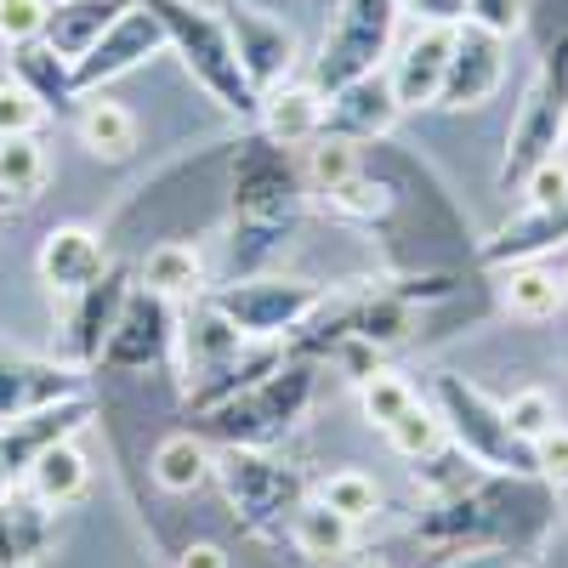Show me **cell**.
Masks as SVG:
<instances>
[{"mask_svg":"<svg viewBox=\"0 0 568 568\" xmlns=\"http://www.w3.org/2000/svg\"><path fill=\"white\" fill-rule=\"evenodd\" d=\"M546 524V495L529 489V478H471L466 489L444 495V500H426V511L415 517V540L433 546L438 557L444 551H489V546H506L517 551L524 540H535Z\"/></svg>","mask_w":568,"mask_h":568,"instance_id":"cell-1","label":"cell"},{"mask_svg":"<svg viewBox=\"0 0 568 568\" xmlns=\"http://www.w3.org/2000/svg\"><path fill=\"white\" fill-rule=\"evenodd\" d=\"M131 7H142L165 29V45H176V58L187 63V74H194L227 114H245V120L262 114L256 85L245 80L240 58H233V40H227L222 12L200 7V0H131Z\"/></svg>","mask_w":568,"mask_h":568,"instance_id":"cell-2","label":"cell"},{"mask_svg":"<svg viewBox=\"0 0 568 568\" xmlns=\"http://www.w3.org/2000/svg\"><path fill=\"white\" fill-rule=\"evenodd\" d=\"M568 136V34L540 58L529 91H524V109L511 120V136H506V160H500V187H517L535 165L557 160Z\"/></svg>","mask_w":568,"mask_h":568,"instance_id":"cell-3","label":"cell"},{"mask_svg":"<svg viewBox=\"0 0 568 568\" xmlns=\"http://www.w3.org/2000/svg\"><path fill=\"white\" fill-rule=\"evenodd\" d=\"M438 415H444V433L460 455H471L484 471H506V478H540L535 471V444H524L506 426V409L489 404L478 387H466L460 375H438Z\"/></svg>","mask_w":568,"mask_h":568,"instance_id":"cell-4","label":"cell"},{"mask_svg":"<svg viewBox=\"0 0 568 568\" xmlns=\"http://www.w3.org/2000/svg\"><path fill=\"white\" fill-rule=\"evenodd\" d=\"M307 398H313V369L307 364H278L256 387L205 409V420H211L216 438H227V449H262L307 409Z\"/></svg>","mask_w":568,"mask_h":568,"instance_id":"cell-5","label":"cell"},{"mask_svg":"<svg viewBox=\"0 0 568 568\" xmlns=\"http://www.w3.org/2000/svg\"><path fill=\"white\" fill-rule=\"evenodd\" d=\"M393 18H398V0H342L336 29H329L318 52V74H313L324 98L364 74H382V58L393 45Z\"/></svg>","mask_w":568,"mask_h":568,"instance_id":"cell-6","label":"cell"},{"mask_svg":"<svg viewBox=\"0 0 568 568\" xmlns=\"http://www.w3.org/2000/svg\"><path fill=\"white\" fill-rule=\"evenodd\" d=\"M211 302L245 342H273L284 329H302L324 307V291L307 278H240L227 291H216Z\"/></svg>","mask_w":568,"mask_h":568,"instance_id":"cell-7","label":"cell"},{"mask_svg":"<svg viewBox=\"0 0 568 568\" xmlns=\"http://www.w3.org/2000/svg\"><path fill=\"white\" fill-rule=\"evenodd\" d=\"M222 484H227V500L240 506V517L256 535L278 529L284 511L302 506V478H296V471H284L278 460H267L262 449H227Z\"/></svg>","mask_w":568,"mask_h":568,"instance_id":"cell-8","label":"cell"},{"mask_svg":"<svg viewBox=\"0 0 568 568\" xmlns=\"http://www.w3.org/2000/svg\"><path fill=\"white\" fill-rule=\"evenodd\" d=\"M222 23H227L233 58H240L245 80L256 85V98H267L273 85L291 80V63H296V34H291V23H278L267 7H251V0H233V7H222Z\"/></svg>","mask_w":568,"mask_h":568,"instance_id":"cell-9","label":"cell"},{"mask_svg":"<svg viewBox=\"0 0 568 568\" xmlns=\"http://www.w3.org/2000/svg\"><path fill=\"white\" fill-rule=\"evenodd\" d=\"M176 342V313L165 296L154 291H142V284H131V296L109 329V342H103V364L109 369H149L171 353Z\"/></svg>","mask_w":568,"mask_h":568,"instance_id":"cell-10","label":"cell"},{"mask_svg":"<svg viewBox=\"0 0 568 568\" xmlns=\"http://www.w3.org/2000/svg\"><path fill=\"white\" fill-rule=\"evenodd\" d=\"M291 194H296V171L284 160L278 142H245L240 165H233V211L240 222H278L291 216Z\"/></svg>","mask_w":568,"mask_h":568,"instance_id":"cell-11","label":"cell"},{"mask_svg":"<svg viewBox=\"0 0 568 568\" xmlns=\"http://www.w3.org/2000/svg\"><path fill=\"white\" fill-rule=\"evenodd\" d=\"M160 45H165V29L142 12V7H125V12L114 18V29L74 63V91H80V98H85V91H103L109 80L131 74L142 58H154Z\"/></svg>","mask_w":568,"mask_h":568,"instance_id":"cell-12","label":"cell"},{"mask_svg":"<svg viewBox=\"0 0 568 568\" xmlns=\"http://www.w3.org/2000/svg\"><path fill=\"white\" fill-rule=\"evenodd\" d=\"M500 74H506V40L460 23V29H455V52H449V74H444V91H438L433 109L460 114V109L489 103L495 85H500Z\"/></svg>","mask_w":568,"mask_h":568,"instance_id":"cell-13","label":"cell"},{"mask_svg":"<svg viewBox=\"0 0 568 568\" xmlns=\"http://www.w3.org/2000/svg\"><path fill=\"white\" fill-rule=\"evenodd\" d=\"M398 98H393V80L387 74H364L342 91L324 98V131L318 136H342V142H375L398 125Z\"/></svg>","mask_w":568,"mask_h":568,"instance_id":"cell-14","label":"cell"},{"mask_svg":"<svg viewBox=\"0 0 568 568\" xmlns=\"http://www.w3.org/2000/svg\"><path fill=\"white\" fill-rule=\"evenodd\" d=\"M449 52H455V29H438V23H420L409 34V45L393 63V98L398 109H433L438 91H444V74H449Z\"/></svg>","mask_w":568,"mask_h":568,"instance_id":"cell-15","label":"cell"},{"mask_svg":"<svg viewBox=\"0 0 568 568\" xmlns=\"http://www.w3.org/2000/svg\"><path fill=\"white\" fill-rule=\"evenodd\" d=\"M34 267H40V278L52 284L58 296H80L91 278H103V273H109V256H103V240H98L91 227L63 222V227L45 233V245H40Z\"/></svg>","mask_w":568,"mask_h":568,"instance_id":"cell-16","label":"cell"},{"mask_svg":"<svg viewBox=\"0 0 568 568\" xmlns=\"http://www.w3.org/2000/svg\"><path fill=\"white\" fill-rule=\"evenodd\" d=\"M562 245H568V200L529 205L524 216H511L478 256H484V267H517V262H540Z\"/></svg>","mask_w":568,"mask_h":568,"instance_id":"cell-17","label":"cell"},{"mask_svg":"<svg viewBox=\"0 0 568 568\" xmlns=\"http://www.w3.org/2000/svg\"><path fill=\"white\" fill-rule=\"evenodd\" d=\"M74 393H85L74 369L34 364V358H0V426H12L34 409H52Z\"/></svg>","mask_w":568,"mask_h":568,"instance_id":"cell-18","label":"cell"},{"mask_svg":"<svg viewBox=\"0 0 568 568\" xmlns=\"http://www.w3.org/2000/svg\"><path fill=\"white\" fill-rule=\"evenodd\" d=\"M125 296H131V284H125L120 267H109L103 278H91L85 291L74 296L69 342H74V358H80V364H103V342H109V329H114Z\"/></svg>","mask_w":568,"mask_h":568,"instance_id":"cell-19","label":"cell"},{"mask_svg":"<svg viewBox=\"0 0 568 568\" xmlns=\"http://www.w3.org/2000/svg\"><path fill=\"white\" fill-rule=\"evenodd\" d=\"M131 7V0H52V18H45V45L63 58V63H80L91 45H98L109 29H114V18Z\"/></svg>","mask_w":568,"mask_h":568,"instance_id":"cell-20","label":"cell"},{"mask_svg":"<svg viewBox=\"0 0 568 568\" xmlns=\"http://www.w3.org/2000/svg\"><path fill=\"white\" fill-rule=\"evenodd\" d=\"M409 324H415V302L393 284V291L364 296V302H353L347 313L329 318V342L353 336V342H369V347H393V342L409 336ZM329 342H324V347H329Z\"/></svg>","mask_w":568,"mask_h":568,"instance_id":"cell-21","label":"cell"},{"mask_svg":"<svg viewBox=\"0 0 568 568\" xmlns=\"http://www.w3.org/2000/svg\"><path fill=\"white\" fill-rule=\"evenodd\" d=\"M262 131L278 149H307V142L324 131V91L318 85H273L262 98Z\"/></svg>","mask_w":568,"mask_h":568,"instance_id":"cell-22","label":"cell"},{"mask_svg":"<svg viewBox=\"0 0 568 568\" xmlns=\"http://www.w3.org/2000/svg\"><path fill=\"white\" fill-rule=\"evenodd\" d=\"M52 546V506L34 495H0V568H23Z\"/></svg>","mask_w":568,"mask_h":568,"instance_id":"cell-23","label":"cell"},{"mask_svg":"<svg viewBox=\"0 0 568 568\" xmlns=\"http://www.w3.org/2000/svg\"><path fill=\"white\" fill-rule=\"evenodd\" d=\"M23 484H29V495L40 500V506H74L80 495H85V484H91V466H85V455H80V444L74 438H63V444H52L29 471H23Z\"/></svg>","mask_w":568,"mask_h":568,"instance_id":"cell-24","label":"cell"},{"mask_svg":"<svg viewBox=\"0 0 568 568\" xmlns=\"http://www.w3.org/2000/svg\"><path fill=\"white\" fill-rule=\"evenodd\" d=\"M353 529H358V524H347V517L329 511L324 500H302V506L291 511V546H296L307 562H336V557H347V551H353Z\"/></svg>","mask_w":568,"mask_h":568,"instance_id":"cell-25","label":"cell"},{"mask_svg":"<svg viewBox=\"0 0 568 568\" xmlns=\"http://www.w3.org/2000/svg\"><path fill=\"white\" fill-rule=\"evenodd\" d=\"M142 291H154V296H165V302H176V296H200V284H205V262H200V251L194 245H182V240H165V245H154L149 256H142Z\"/></svg>","mask_w":568,"mask_h":568,"instance_id":"cell-26","label":"cell"},{"mask_svg":"<svg viewBox=\"0 0 568 568\" xmlns=\"http://www.w3.org/2000/svg\"><path fill=\"white\" fill-rule=\"evenodd\" d=\"M12 69H18L12 80H23L45 109H69V103L80 98V91H74V63H63L45 40L18 45V52H12Z\"/></svg>","mask_w":568,"mask_h":568,"instance_id":"cell-27","label":"cell"},{"mask_svg":"<svg viewBox=\"0 0 568 568\" xmlns=\"http://www.w3.org/2000/svg\"><path fill=\"white\" fill-rule=\"evenodd\" d=\"M500 302L511 318H551L562 307V278L540 262H517L500 278Z\"/></svg>","mask_w":568,"mask_h":568,"instance_id":"cell-28","label":"cell"},{"mask_svg":"<svg viewBox=\"0 0 568 568\" xmlns=\"http://www.w3.org/2000/svg\"><path fill=\"white\" fill-rule=\"evenodd\" d=\"M74 131H80L85 149L103 154V160H125V154L136 149V120H131V109L114 103V98H91V103L80 109Z\"/></svg>","mask_w":568,"mask_h":568,"instance_id":"cell-29","label":"cell"},{"mask_svg":"<svg viewBox=\"0 0 568 568\" xmlns=\"http://www.w3.org/2000/svg\"><path fill=\"white\" fill-rule=\"evenodd\" d=\"M205 478H211V449H205L194 433H171V438L154 449V484H160L165 495H194Z\"/></svg>","mask_w":568,"mask_h":568,"instance_id":"cell-30","label":"cell"},{"mask_svg":"<svg viewBox=\"0 0 568 568\" xmlns=\"http://www.w3.org/2000/svg\"><path fill=\"white\" fill-rule=\"evenodd\" d=\"M45 187V149L40 136H0V200H34Z\"/></svg>","mask_w":568,"mask_h":568,"instance_id":"cell-31","label":"cell"},{"mask_svg":"<svg viewBox=\"0 0 568 568\" xmlns=\"http://www.w3.org/2000/svg\"><path fill=\"white\" fill-rule=\"evenodd\" d=\"M318 500L329 511H342L347 524H369V517L382 511V484H375L369 471H358V466H342V471H329V478L318 484Z\"/></svg>","mask_w":568,"mask_h":568,"instance_id":"cell-32","label":"cell"},{"mask_svg":"<svg viewBox=\"0 0 568 568\" xmlns=\"http://www.w3.org/2000/svg\"><path fill=\"white\" fill-rule=\"evenodd\" d=\"M387 444L404 455V460H426V455H438L444 444H449V433H444V415L438 409H426L420 398L387 426Z\"/></svg>","mask_w":568,"mask_h":568,"instance_id":"cell-33","label":"cell"},{"mask_svg":"<svg viewBox=\"0 0 568 568\" xmlns=\"http://www.w3.org/2000/svg\"><path fill=\"white\" fill-rule=\"evenodd\" d=\"M324 200H329V211L347 216V222H382V216L393 211V187L358 171V176H347L342 187H329Z\"/></svg>","mask_w":568,"mask_h":568,"instance_id":"cell-34","label":"cell"},{"mask_svg":"<svg viewBox=\"0 0 568 568\" xmlns=\"http://www.w3.org/2000/svg\"><path fill=\"white\" fill-rule=\"evenodd\" d=\"M500 409H506V426H511V433L524 438V444H540V438L551 433V426H562L557 398H551L546 387H524V393H511Z\"/></svg>","mask_w":568,"mask_h":568,"instance_id":"cell-35","label":"cell"},{"mask_svg":"<svg viewBox=\"0 0 568 568\" xmlns=\"http://www.w3.org/2000/svg\"><path fill=\"white\" fill-rule=\"evenodd\" d=\"M358 404H364V420L387 433V426H393V420L415 404V387L404 382V375H393V369H375L369 382L358 387Z\"/></svg>","mask_w":568,"mask_h":568,"instance_id":"cell-36","label":"cell"},{"mask_svg":"<svg viewBox=\"0 0 568 568\" xmlns=\"http://www.w3.org/2000/svg\"><path fill=\"white\" fill-rule=\"evenodd\" d=\"M358 142H342V136H313L307 142V176L318 182V194L342 187L347 176H358Z\"/></svg>","mask_w":568,"mask_h":568,"instance_id":"cell-37","label":"cell"},{"mask_svg":"<svg viewBox=\"0 0 568 568\" xmlns=\"http://www.w3.org/2000/svg\"><path fill=\"white\" fill-rule=\"evenodd\" d=\"M45 18H52V0H0V45L7 52L34 45L45 34Z\"/></svg>","mask_w":568,"mask_h":568,"instance_id":"cell-38","label":"cell"},{"mask_svg":"<svg viewBox=\"0 0 568 568\" xmlns=\"http://www.w3.org/2000/svg\"><path fill=\"white\" fill-rule=\"evenodd\" d=\"M45 120V103L23 80H0V136H34Z\"/></svg>","mask_w":568,"mask_h":568,"instance_id":"cell-39","label":"cell"},{"mask_svg":"<svg viewBox=\"0 0 568 568\" xmlns=\"http://www.w3.org/2000/svg\"><path fill=\"white\" fill-rule=\"evenodd\" d=\"M466 23L495 40H511L524 29V0H466Z\"/></svg>","mask_w":568,"mask_h":568,"instance_id":"cell-40","label":"cell"},{"mask_svg":"<svg viewBox=\"0 0 568 568\" xmlns=\"http://www.w3.org/2000/svg\"><path fill=\"white\" fill-rule=\"evenodd\" d=\"M517 194H524L529 205H557V200H568V165H562V154L546 160V165H535L524 182H517Z\"/></svg>","mask_w":568,"mask_h":568,"instance_id":"cell-41","label":"cell"},{"mask_svg":"<svg viewBox=\"0 0 568 568\" xmlns=\"http://www.w3.org/2000/svg\"><path fill=\"white\" fill-rule=\"evenodd\" d=\"M535 471L551 489H568V426H551V433L535 444Z\"/></svg>","mask_w":568,"mask_h":568,"instance_id":"cell-42","label":"cell"},{"mask_svg":"<svg viewBox=\"0 0 568 568\" xmlns=\"http://www.w3.org/2000/svg\"><path fill=\"white\" fill-rule=\"evenodd\" d=\"M433 568H524V557L506 546H489V551H444L433 557Z\"/></svg>","mask_w":568,"mask_h":568,"instance_id":"cell-43","label":"cell"},{"mask_svg":"<svg viewBox=\"0 0 568 568\" xmlns=\"http://www.w3.org/2000/svg\"><path fill=\"white\" fill-rule=\"evenodd\" d=\"M398 12H415L420 23H438V29H460L466 0H398Z\"/></svg>","mask_w":568,"mask_h":568,"instance_id":"cell-44","label":"cell"},{"mask_svg":"<svg viewBox=\"0 0 568 568\" xmlns=\"http://www.w3.org/2000/svg\"><path fill=\"white\" fill-rule=\"evenodd\" d=\"M176 568H227V551L211 546V540H200V546H187V551L176 557Z\"/></svg>","mask_w":568,"mask_h":568,"instance_id":"cell-45","label":"cell"},{"mask_svg":"<svg viewBox=\"0 0 568 568\" xmlns=\"http://www.w3.org/2000/svg\"><path fill=\"white\" fill-rule=\"evenodd\" d=\"M557 278H562V302H568V267H562V273H557Z\"/></svg>","mask_w":568,"mask_h":568,"instance_id":"cell-46","label":"cell"},{"mask_svg":"<svg viewBox=\"0 0 568 568\" xmlns=\"http://www.w3.org/2000/svg\"><path fill=\"white\" fill-rule=\"evenodd\" d=\"M353 568H387V562H375V557H369V562H353Z\"/></svg>","mask_w":568,"mask_h":568,"instance_id":"cell-47","label":"cell"},{"mask_svg":"<svg viewBox=\"0 0 568 568\" xmlns=\"http://www.w3.org/2000/svg\"><path fill=\"white\" fill-rule=\"evenodd\" d=\"M0 205H7V200H0Z\"/></svg>","mask_w":568,"mask_h":568,"instance_id":"cell-48","label":"cell"}]
</instances>
